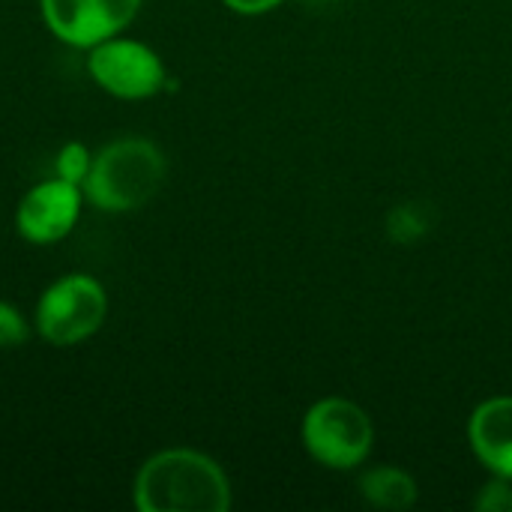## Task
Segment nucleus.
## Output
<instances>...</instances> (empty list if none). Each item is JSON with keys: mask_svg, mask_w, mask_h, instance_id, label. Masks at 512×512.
Masks as SVG:
<instances>
[{"mask_svg": "<svg viewBox=\"0 0 512 512\" xmlns=\"http://www.w3.org/2000/svg\"><path fill=\"white\" fill-rule=\"evenodd\" d=\"M87 72L90 78L117 99H150L165 87V63L162 57L129 36H108L87 48Z\"/></svg>", "mask_w": 512, "mask_h": 512, "instance_id": "39448f33", "label": "nucleus"}, {"mask_svg": "<svg viewBox=\"0 0 512 512\" xmlns=\"http://www.w3.org/2000/svg\"><path fill=\"white\" fill-rule=\"evenodd\" d=\"M144 0H39L45 27L72 48H93L96 42L123 33Z\"/></svg>", "mask_w": 512, "mask_h": 512, "instance_id": "423d86ee", "label": "nucleus"}, {"mask_svg": "<svg viewBox=\"0 0 512 512\" xmlns=\"http://www.w3.org/2000/svg\"><path fill=\"white\" fill-rule=\"evenodd\" d=\"M375 429L369 414L342 396L315 402L303 417V444L309 456L333 471H351L372 453Z\"/></svg>", "mask_w": 512, "mask_h": 512, "instance_id": "20e7f679", "label": "nucleus"}, {"mask_svg": "<svg viewBox=\"0 0 512 512\" xmlns=\"http://www.w3.org/2000/svg\"><path fill=\"white\" fill-rule=\"evenodd\" d=\"M30 339V324L27 318L6 300H0V348H18Z\"/></svg>", "mask_w": 512, "mask_h": 512, "instance_id": "9b49d317", "label": "nucleus"}, {"mask_svg": "<svg viewBox=\"0 0 512 512\" xmlns=\"http://www.w3.org/2000/svg\"><path fill=\"white\" fill-rule=\"evenodd\" d=\"M105 318L108 294L102 282L87 273H66L39 294L33 327L48 345L72 348L99 333Z\"/></svg>", "mask_w": 512, "mask_h": 512, "instance_id": "7ed1b4c3", "label": "nucleus"}, {"mask_svg": "<svg viewBox=\"0 0 512 512\" xmlns=\"http://www.w3.org/2000/svg\"><path fill=\"white\" fill-rule=\"evenodd\" d=\"M477 459L495 474L512 480V396H495L477 405L468 423Z\"/></svg>", "mask_w": 512, "mask_h": 512, "instance_id": "6e6552de", "label": "nucleus"}, {"mask_svg": "<svg viewBox=\"0 0 512 512\" xmlns=\"http://www.w3.org/2000/svg\"><path fill=\"white\" fill-rule=\"evenodd\" d=\"M132 504L141 512H228L231 483L210 456L171 447L138 468Z\"/></svg>", "mask_w": 512, "mask_h": 512, "instance_id": "f257e3e1", "label": "nucleus"}, {"mask_svg": "<svg viewBox=\"0 0 512 512\" xmlns=\"http://www.w3.org/2000/svg\"><path fill=\"white\" fill-rule=\"evenodd\" d=\"M90 165H93V153L87 150V144L69 141V144L60 147V153L54 159V177L81 186L87 180V174H90Z\"/></svg>", "mask_w": 512, "mask_h": 512, "instance_id": "9d476101", "label": "nucleus"}, {"mask_svg": "<svg viewBox=\"0 0 512 512\" xmlns=\"http://www.w3.org/2000/svg\"><path fill=\"white\" fill-rule=\"evenodd\" d=\"M168 162L150 138H117L105 144L81 183L84 201L105 213H132L147 207L165 186Z\"/></svg>", "mask_w": 512, "mask_h": 512, "instance_id": "f03ea898", "label": "nucleus"}, {"mask_svg": "<svg viewBox=\"0 0 512 512\" xmlns=\"http://www.w3.org/2000/svg\"><path fill=\"white\" fill-rule=\"evenodd\" d=\"M507 483H510V480L498 477V483L483 486V492H480V498H477V507L489 512L512 510V489L507 486Z\"/></svg>", "mask_w": 512, "mask_h": 512, "instance_id": "f8f14e48", "label": "nucleus"}, {"mask_svg": "<svg viewBox=\"0 0 512 512\" xmlns=\"http://www.w3.org/2000/svg\"><path fill=\"white\" fill-rule=\"evenodd\" d=\"M228 9H234L237 15H264L270 9H276L285 0H222Z\"/></svg>", "mask_w": 512, "mask_h": 512, "instance_id": "ddd939ff", "label": "nucleus"}, {"mask_svg": "<svg viewBox=\"0 0 512 512\" xmlns=\"http://www.w3.org/2000/svg\"><path fill=\"white\" fill-rule=\"evenodd\" d=\"M81 204H84L81 186L60 177L42 180L21 195L15 210V231L36 246L57 243L75 228L81 216Z\"/></svg>", "mask_w": 512, "mask_h": 512, "instance_id": "0eeeda50", "label": "nucleus"}, {"mask_svg": "<svg viewBox=\"0 0 512 512\" xmlns=\"http://www.w3.org/2000/svg\"><path fill=\"white\" fill-rule=\"evenodd\" d=\"M366 504L378 510H408L417 504V483L402 468H372L360 480Z\"/></svg>", "mask_w": 512, "mask_h": 512, "instance_id": "1a4fd4ad", "label": "nucleus"}]
</instances>
